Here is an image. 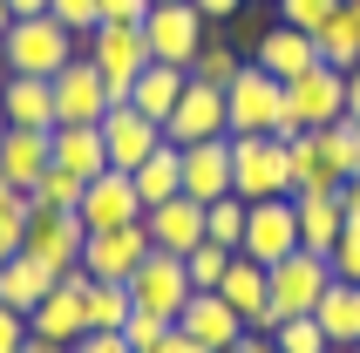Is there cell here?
I'll return each mask as SVG.
<instances>
[{
  "label": "cell",
  "mask_w": 360,
  "mask_h": 353,
  "mask_svg": "<svg viewBox=\"0 0 360 353\" xmlns=\"http://www.w3.org/2000/svg\"><path fill=\"white\" fill-rule=\"evenodd\" d=\"M82 55L102 68L109 96H116V102H129L136 75L150 68V41H143V20H96V27L82 34Z\"/></svg>",
  "instance_id": "3957f363"
},
{
  "label": "cell",
  "mask_w": 360,
  "mask_h": 353,
  "mask_svg": "<svg viewBox=\"0 0 360 353\" xmlns=\"http://www.w3.org/2000/svg\"><path fill=\"white\" fill-rule=\"evenodd\" d=\"M184 82H191V68H170V61H150L136 75V89H129V102H136L150 122H170V109H177Z\"/></svg>",
  "instance_id": "83f0119b"
},
{
  "label": "cell",
  "mask_w": 360,
  "mask_h": 353,
  "mask_svg": "<svg viewBox=\"0 0 360 353\" xmlns=\"http://www.w3.org/2000/svg\"><path fill=\"white\" fill-rule=\"evenodd\" d=\"M150 0H102V20H143Z\"/></svg>",
  "instance_id": "f6af8a7d"
},
{
  "label": "cell",
  "mask_w": 360,
  "mask_h": 353,
  "mask_svg": "<svg viewBox=\"0 0 360 353\" xmlns=\"http://www.w3.org/2000/svg\"><path fill=\"white\" fill-rule=\"evenodd\" d=\"M224 353H279V347H272V333H245L238 347H224Z\"/></svg>",
  "instance_id": "681fc988"
},
{
  "label": "cell",
  "mask_w": 360,
  "mask_h": 353,
  "mask_svg": "<svg viewBox=\"0 0 360 353\" xmlns=\"http://www.w3.org/2000/svg\"><path fill=\"white\" fill-rule=\"evenodd\" d=\"M204 238H218V245L238 252V238H245V197H211V204H204Z\"/></svg>",
  "instance_id": "d590c367"
},
{
  "label": "cell",
  "mask_w": 360,
  "mask_h": 353,
  "mask_svg": "<svg viewBox=\"0 0 360 353\" xmlns=\"http://www.w3.org/2000/svg\"><path fill=\"white\" fill-rule=\"evenodd\" d=\"M20 347H27V313H14L0 299V353H20Z\"/></svg>",
  "instance_id": "7bdbcfd3"
},
{
  "label": "cell",
  "mask_w": 360,
  "mask_h": 353,
  "mask_svg": "<svg viewBox=\"0 0 360 353\" xmlns=\"http://www.w3.org/2000/svg\"><path fill=\"white\" fill-rule=\"evenodd\" d=\"M285 116H292V136H300V129L340 122L347 116V75H340V68H326V61H313L306 75L285 82Z\"/></svg>",
  "instance_id": "8992f818"
},
{
  "label": "cell",
  "mask_w": 360,
  "mask_h": 353,
  "mask_svg": "<svg viewBox=\"0 0 360 353\" xmlns=\"http://www.w3.org/2000/svg\"><path fill=\"white\" fill-rule=\"evenodd\" d=\"M163 333H177V319H170V313H143V306L129 313V326H122V340H129L136 353H150V347H157Z\"/></svg>",
  "instance_id": "ab89813d"
},
{
  "label": "cell",
  "mask_w": 360,
  "mask_h": 353,
  "mask_svg": "<svg viewBox=\"0 0 360 353\" xmlns=\"http://www.w3.org/2000/svg\"><path fill=\"white\" fill-rule=\"evenodd\" d=\"M224 109H231V136H285L292 143V116H285V82L265 75L245 55V68L224 82Z\"/></svg>",
  "instance_id": "6da1fadb"
},
{
  "label": "cell",
  "mask_w": 360,
  "mask_h": 353,
  "mask_svg": "<svg viewBox=\"0 0 360 353\" xmlns=\"http://www.w3.org/2000/svg\"><path fill=\"white\" fill-rule=\"evenodd\" d=\"M7 27H14V7H7V0H0V34H7Z\"/></svg>",
  "instance_id": "11a10c76"
},
{
  "label": "cell",
  "mask_w": 360,
  "mask_h": 353,
  "mask_svg": "<svg viewBox=\"0 0 360 353\" xmlns=\"http://www.w3.org/2000/svg\"><path fill=\"white\" fill-rule=\"evenodd\" d=\"M333 278H347V285H360V224H347L340 231V245H333Z\"/></svg>",
  "instance_id": "b9f144b4"
},
{
  "label": "cell",
  "mask_w": 360,
  "mask_h": 353,
  "mask_svg": "<svg viewBox=\"0 0 360 353\" xmlns=\"http://www.w3.org/2000/svg\"><path fill=\"white\" fill-rule=\"evenodd\" d=\"M340 204H347V224H360V176H347V184H340Z\"/></svg>",
  "instance_id": "c3c4849f"
},
{
  "label": "cell",
  "mask_w": 360,
  "mask_h": 353,
  "mask_svg": "<svg viewBox=\"0 0 360 353\" xmlns=\"http://www.w3.org/2000/svg\"><path fill=\"white\" fill-rule=\"evenodd\" d=\"M48 14H55L68 34H89V27L102 20V0H48Z\"/></svg>",
  "instance_id": "60d3db41"
},
{
  "label": "cell",
  "mask_w": 360,
  "mask_h": 353,
  "mask_svg": "<svg viewBox=\"0 0 360 353\" xmlns=\"http://www.w3.org/2000/svg\"><path fill=\"white\" fill-rule=\"evenodd\" d=\"M143 231H150V252L191 258L204 245V204L198 197H170V204H150L143 211Z\"/></svg>",
  "instance_id": "ac0fdd59"
},
{
  "label": "cell",
  "mask_w": 360,
  "mask_h": 353,
  "mask_svg": "<svg viewBox=\"0 0 360 353\" xmlns=\"http://www.w3.org/2000/svg\"><path fill=\"white\" fill-rule=\"evenodd\" d=\"M354 353H360V347H354Z\"/></svg>",
  "instance_id": "be15d7a7"
},
{
  "label": "cell",
  "mask_w": 360,
  "mask_h": 353,
  "mask_svg": "<svg viewBox=\"0 0 360 353\" xmlns=\"http://www.w3.org/2000/svg\"><path fill=\"white\" fill-rule=\"evenodd\" d=\"M211 136H231V109H224V89H211V82H184L177 109H170V122H163V143H177V150H191V143H211Z\"/></svg>",
  "instance_id": "ba28073f"
},
{
  "label": "cell",
  "mask_w": 360,
  "mask_h": 353,
  "mask_svg": "<svg viewBox=\"0 0 360 353\" xmlns=\"http://www.w3.org/2000/svg\"><path fill=\"white\" fill-rule=\"evenodd\" d=\"M150 7H170V0H150Z\"/></svg>",
  "instance_id": "6125c7cd"
},
{
  "label": "cell",
  "mask_w": 360,
  "mask_h": 353,
  "mask_svg": "<svg viewBox=\"0 0 360 353\" xmlns=\"http://www.w3.org/2000/svg\"><path fill=\"white\" fill-rule=\"evenodd\" d=\"M252 61H259L265 75H279V82H292V75H306L313 61H320V48H313V34H300V27H265L259 34V48H252Z\"/></svg>",
  "instance_id": "603a6c76"
},
{
  "label": "cell",
  "mask_w": 360,
  "mask_h": 353,
  "mask_svg": "<svg viewBox=\"0 0 360 353\" xmlns=\"http://www.w3.org/2000/svg\"><path fill=\"white\" fill-rule=\"evenodd\" d=\"M191 7H198L204 20H231V14H238V7H245V0H191Z\"/></svg>",
  "instance_id": "7dc6e473"
},
{
  "label": "cell",
  "mask_w": 360,
  "mask_h": 353,
  "mask_svg": "<svg viewBox=\"0 0 360 353\" xmlns=\"http://www.w3.org/2000/svg\"><path fill=\"white\" fill-rule=\"evenodd\" d=\"M129 299H136L143 313H170V319H177L184 299H191V272H184V258L150 252L136 272H129Z\"/></svg>",
  "instance_id": "2e32d148"
},
{
  "label": "cell",
  "mask_w": 360,
  "mask_h": 353,
  "mask_svg": "<svg viewBox=\"0 0 360 353\" xmlns=\"http://www.w3.org/2000/svg\"><path fill=\"white\" fill-rule=\"evenodd\" d=\"M231 197H245V204L292 197V150H285V136H231Z\"/></svg>",
  "instance_id": "277c9868"
},
{
  "label": "cell",
  "mask_w": 360,
  "mask_h": 353,
  "mask_svg": "<svg viewBox=\"0 0 360 353\" xmlns=\"http://www.w3.org/2000/svg\"><path fill=\"white\" fill-rule=\"evenodd\" d=\"M313 319H320V333L333 340V347H360V285L333 278V285H326V299L313 306Z\"/></svg>",
  "instance_id": "f1b7e54d"
},
{
  "label": "cell",
  "mask_w": 360,
  "mask_h": 353,
  "mask_svg": "<svg viewBox=\"0 0 360 353\" xmlns=\"http://www.w3.org/2000/svg\"><path fill=\"white\" fill-rule=\"evenodd\" d=\"M0 136H7V109H0Z\"/></svg>",
  "instance_id": "680465c9"
},
{
  "label": "cell",
  "mask_w": 360,
  "mask_h": 353,
  "mask_svg": "<svg viewBox=\"0 0 360 353\" xmlns=\"http://www.w3.org/2000/svg\"><path fill=\"white\" fill-rule=\"evenodd\" d=\"M143 258H150V231L136 224H116V231H89V245H82V272L102 278V285H129V272H136Z\"/></svg>",
  "instance_id": "8fae6325"
},
{
  "label": "cell",
  "mask_w": 360,
  "mask_h": 353,
  "mask_svg": "<svg viewBox=\"0 0 360 353\" xmlns=\"http://www.w3.org/2000/svg\"><path fill=\"white\" fill-rule=\"evenodd\" d=\"M340 7H347V0H279V20H285V27H300V34H320Z\"/></svg>",
  "instance_id": "f35d334b"
},
{
  "label": "cell",
  "mask_w": 360,
  "mask_h": 353,
  "mask_svg": "<svg viewBox=\"0 0 360 353\" xmlns=\"http://www.w3.org/2000/svg\"><path fill=\"white\" fill-rule=\"evenodd\" d=\"M177 333H191L198 347L224 353V347H238L252 326H245V319L224 306V293H191V299H184V313H177Z\"/></svg>",
  "instance_id": "d6986e66"
},
{
  "label": "cell",
  "mask_w": 360,
  "mask_h": 353,
  "mask_svg": "<svg viewBox=\"0 0 360 353\" xmlns=\"http://www.w3.org/2000/svg\"><path fill=\"white\" fill-rule=\"evenodd\" d=\"M14 7V20H27V14H48V0H7Z\"/></svg>",
  "instance_id": "f5cc1de1"
},
{
  "label": "cell",
  "mask_w": 360,
  "mask_h": 353,
  "mask_svg": "<svg viewBox=\"0 0 360 353\" xmlns=\"http://www.w3.org/2000/svg\"><path fill=\"white\" fill-rule=\"evenodd\" d=\"M0 48H7V75H48L55 82L82 55V34H68L55 14H27V20H14L0 34Z\"/></svg>",
  "instance_id": "7a4b0ae2"
},
{
  "label": "cell",
  "mask_w": 360,
  "mask_h": 353,
  "mask_svg": "<svg viewBox=\"0 0 360 353\" xmlns=\"http://www.w3.org/2000/svg\"><path fill=\"white\" fill-rule=\"evenodd\" d=\"M347 14H354V20H360V0H347Z\"/></svg>",
  "instance_id": "6f0895ef"
},
{
  "label": "cell",
  "mask_w": 360,
  "mask_h": 353,
  "mask_svg": "<svg viewBox=\"0 0 360 353\" xmlns=\"http://www.w3.org/2000/svg\"><path fill=\"white\" fill-rule=\"evenodd\" d=\"M204 27L211 20L191 7V0H170V7H150L143 14V41H150V61H170V68H191L204 48Z\"/></svg>",
  "instance_id": "52a82bcc"
},
{
  "label": "cell",
  "mask_w": 360,
  "mask_h": 353,
  "mask_svg": "<svg viewBox=\"0 0 360 353\" xmlns=\"http://www.w3.org/2000/svg\"><path fill=\"white\" fill-rule=\"evenodd\" d=\"M20 353H75V347H55V340H41V333H27V347Z\"/></svg>",
  "instance_id": "816d5d0a"
},
{
  "label": "cell",
  "mask_w": 360,
  "mask_h": 353,
  "mask_svg": "<svg viewBox=\"0 0 360 353\" xmlns=\"http://www.w3.org/2000/svg\"><path fill=\"white\" fill-rule=\"evenodd\" d=\"M34 211V204H27ZM82 245H89V224H82L75 211H34L27 217V245L20 252L41 258V265H55V272H75L82 265Z\"/></svg>",
  "instance_id": "4fadbf2b"
},
{
  "label": "cell",
  "mask_w": 360,
  "mask_h": 353,
  "mask_svg": "<svg viewBox=\"0 0 360 353\" xmlns=\"http://www.w3.org/2000/svg\"><path fill=\"white\" fill-rule=\"evenodd\" d=\"M265 278H272V319H300V313H313L326 299V285H333V258L326 252H292V258H279V265H265Z\"/></svg>",
  "instance_id": "5b68a950"
},
{
  "label": "cell",
  "mask_w": 360,
  "mask_h": 353,
  "mask_svg": "<svg viewBox=\"0 0 360 353\" xmlns=\"http://www.w3.org/2000/svg\"><path fill=\"white\" fill-rule=\"evenodd\" d=\"M129 313H136L129 285H102V278H89V333H122Z\"/></svg>",
  "instance_id": "1f68e13d"
},
{
  "label": "cell",
  "mask_w": 360,
  "mask_h": 353,
  "mask_svg": "<svg viewBox=\"0 0 360 353\" xmlns=\"http://www.w3.org/2000/svg\"><path fill=\"white\" fill-rule=\"evenodd\" d=\"M238 252L259 258V265H279V258L300 252V211H292V197L245 204V238H238Z\"/></svg>",
  "instance_id": "30bf717a"
},
{
  "label": "cell",
  "mask_w": 360,
  "mask_h": 353,
  "mask_svg": "<svg viewBox=\"0 0 360 353\" xmlns=\"http://www.w3.org/2000/svg\"><path fill=\"white\" fill-rule=\"evenodd\" d=\"M7 258H14V252H7V245H0V265H7Z\"/></svg>",
  "instance_id": "91938a15"
},
{
  "label": "cell",
  "mask_w": 360,
  "mask_h": 353,
  "mask_svg": "<svg viewBox=\"0 0 360 353\" xmlns=\"http://www.w3.org/2000/svg\"><path fill=\"white\" fill-rule=\"evenodd\" d=\"M285 150H292V197H340L347 176L326 163V150H320V136H313V129H300Z\"/></svg>",
  "instance_id": "d4e9b609"
},
{
  "label": "cell",
  "mask_w": 360,
  "mask_h": 353,
  "mask_svg": "<svg viewBox=\"0 0 360 353\" xmlns=\"http://www.w3.org/2000/svg\"><path fill=\"white\" fill-rule=\"evenodd\" d=\"M218 293H224V306H231V313H238L252 333H279V319H272V278H265L259 258H245V252H238Z\"/></svg>",
  "instance_id": "e0dca14e"
},
{
  "label": "cell",
  "mask_w": 360,
  "mask_h": 353,
  "mask_svg": "<svg viewBox=\"0 0 360 353\" xmlns=\"http://www.w3.org/2000/svg\"><path fill=\"white\" fill-rule=\"evenodd\" d=\"M320 136V150H326V163L340 176H360V122L354 116H340V122H326V129H313Z\"/></svg>",
  "instance_id": "836d02e7"
},
{
  "label": "cell",
  "mask_w": 360,
  "mask_h": 353,
  "mask_svg": "<svg viewBox=\"0 0 360 353\" xmlns=\"http://www.w3.org/2000/svg\"><path fill=\"white\" fill-rule=\"evenodd\" d=\"M272 347H279V353H326L333 340L320 333V319H313V313H300V319H285L279 333H272Z\"/></svg>",
  "instance_id": "74e56055"
},
{
  "label": "cell",
  "mask_w": 360,
  "mask_h": 353,
  "mask_svg": "<svg viewBox=\"0 0 360 353\" xmlns=\"http://www.w3.org/2000/svg\"><path fill=\"white\" fill-rule=\"evenodd\" d=\"M48 170H55V143H48V129H7V136H0V176H7L20 197L34 191Z\"/></svg>",
  "instance_id": "ffe728a7"
},
{
  "label": "cell",
  "mask_w": 360,
  "mask_h": 353,
  "mask_svg": "<svg viewBox=\"0 0 360 353\" xmlns=\"http://www.w3.org/2000/svg\"><path fill=\"white\" fill-rule=\"evenodd\" d=\"M55 265H41V258H27V252H14L7 258V265H0V299H7V306H14V313H34L41 299L55 293Z\"/></svg>",
  "instance_id": "484cf974"
},
{
  "label": "cell",
  "mask_w": 360,
  "mask_h": 353,
  "mask_svg": "<svg viewBox=\"0 0 360 353\" xmlns=\"http://www.w3.org/2000/svg\"><path fill=\"white\" fill-rule=\"evenodd\" d=\"M150 353H211V347H198V340H191V333H163V340H157V347H150Z\"/></svg>",
  "instance_id": "bcb514c9"
},
{
  "label": "cell",
  "mask_w": 360,
  "mask_h": 353,
  "mask_svg": "<svg viewBox=\"0 0 360 353\" xmlns=\"http://www.w3.org/2000/svg\"><path fill=\"white\" fill-rule=\"evenodd\" d=\"M184 197H231V136H211V143H191L184 150Z\"/></svg>",
  "instance_id": "44dd1931"
},
{
  "label": "cell",
  "mask_w": 360,
  "mask_h": 353,
  "mask_svg": "<svg viewBox=\"0 0 360 353\" xmlns=\"http://www.w3.org/2000/svg\"><path fill=\"white\" fill-rule=\"evenodd\" d=\"M27 204H34V211H75V204H82V176L55 163V170L41 176L34 191H27Z\"/></svg>",
  "instance_id": "e575fe53"
},
{
  "label": "cell",
  "mask_w": 360,
  "mask_h": 353,
  "mask_svg": "<svg viewBox=\"0 0 360 353\" xmlns=\"http://www.w3.org/2000/svg\"><path fill=\"white\" fill-rule=\"evenodd\" d=\"M129 176H136L143 211H150V204H170V197H184V150H177V143H163V150H150Z\"/></svg>",
  "instance_id": "4316f807"
},
{
  "label": "cell",
  "mask_w": 360,
  "mask_h": 353,
  "mask_svg": "<svg viewBox=\"0 0 360 353\" xmlns=\"http://www.w3.org/2000/svg\"><path fill=\"white\" fill-rule=\"evenodd\" d=\"M0 82H7V48H0Z\"/></svg>",
  "instance_id": "9f6ffc18"
},
{
  "label": "cell",
  "mask_w": 360,
  "mask_h": 353,
  "mask_svg": "<svg viewBox=\"0 0 360 353\" xmlns=\"http://www.w3.org/2000/svg\"><path fill=\"white\" fill-rule=\"evenodd\" d=\"M109 109H116V96H109L102 68H96L89 55H75V61L55 75V122H102Z\"/></svg>",
  "instance_id": "5bb4252c"
},
{
  "label": "cell",
  "mask_w": 360,
  "mask_h": 353,
  "mask_svg": "<svg viewBox=\"0 0 360 353\" xmlns=\"http://www.w3.org/2000/svg\"><path fill=\"white\" fill-rule=\"evenodd\" d=\"M347 116L360 122V68H354V75H347Z\"/></svg>",
  "instance_id": "f907efd6"
},
{
  "label": "cell",
  "mask_w": 360,
  "mask_h": 353,
  "mask_svg": "<svg viewBox=\"0 0 360 353\" xmlns=\"http://www.w3.org/2000/svg\"><path fill=\"white\" fill-rule=\"evenodd\" d=\"M102 150H109V170H136L150 150H163V122H150L136 102H116L102 116Z\"/></svg>",
  "instance_id": "9a60e30c"
},
{
  "label": "cell",
  "mask_w": 360,
  "mask_h": 353,
  "mask_svg": "<svg viewBox=\"0 0 360 353\" xmlns=\"http://www.w3.org/2000/svg\"><path fill=\"white\" fill-rule=\"evenodd\" d=\"M313 48H320V61H326V68H340V75H354V68H360V20H354V14L340 7V14L326 20L320 34H313Z\"/></svg>",
  "instance_id": "4dcf8cb0"
},
{
  "label": "cell",
  "mask_w": 360,
  "mask_h": 353,
  "mask_svg": "<svg viewBox=\"0 0 360 353\" xmlns=\"http://www.w3.org/2000/svg\"><path fill=\"white\" fill-rule=\"evenodd\" d=\"M27 333L55 340V347H75V340L89 333V272H82V265H75V272H61L55 293L27 313Z\"/></svg>",
  "instance_id": "9c48e42d"
},
{
  "label": "cell",
  "mask_w": 360,
  "mask_h": 353,
  "mask_svg": "<svg viewBox=\"0 0 360 353\" xmlns=\"http://www.w3.org/2000/svg\"><path fill=\"white\" fill-rule=\"evenodd\" d=\"M75 353H136V347H129L122 333H82V340H75Z\"/></svg>",
  "instance_id": "ee69618b"
},
{
  "label": "cell",
  "mask_w": 360,
  "mask_h": 353,
  "mask_svg": "<svg viewBox=\"0 0 360 353\" xmlns=\"http://www.w3.org/2000/svg\"><path fill=\"white\" fill-rule=\"evenodd\" d=\"M14 204H20V191L7 184V176H0V211H14Z\"/></svg>",
  "instance_id": "db71d44e"
},
{
  "label": "cell",
  "mask_w": 360,
  "mask_h": 353,
  "mask_svg": "<svg viewBox=\"0 0 360 353\" xmlns=\"http://www.w3.org/2000/svg\"><path fill=\"white\" fill-rule=\"evenodd\" d=\"M292 211H300V245L306 252H333L347 231V204L340 197H292Z\"/></svg>",
  "instance_id": "f546056e"
},
{
  "label": "cell",
  "mask_w": 360,
  "mask_h": 353,
  "mask_svg": "<svg viewBox=\"0 0 360 353\" xmlns=\"http://www.w3.org/2000/svg\"><path fill=\"white\" fill-rule=\"evenodd\" d=\"M326 353H354V347H326Z\"/></svg>",
  "instance_id": "94428289"
},
{
  "label": "cell",
  "mask_w": 360,
  "mask_h": 353,
  "mask_svg": "<svg viewBox=\"0 0 360 353\" xmlns=\"http://www.w3.org/2000/svg\"><path fill=\"white\" fill-rule=\"evenodd\" d=\"M7 129H55V82L48 75H7L0 82Z\"/></svg>",
  "instance_id": "7402d4cb"
},
{
  "label": "cell",
  "mask_w": 360,
  "mask_h": 353,
  "mask_svg": "<svg viewBox=\"0 0 360 353\" xmlns=\"http://www.w3.org/2000/svg\"><path fill=\"white\" fill-rule=\"evenodd\" d=\"M231 258H238L231 245H218V238H204L198 252L184 258V272H191V293H218V285H224V272H231Z\"/></svg>",
  "instance_id": "d6a6232c"
},
{
  "label": "cell",
  "mask_w": 360,
  "mask_h": 353,
  "mask_svg": "<svg viewBox=\"0 0 360 353\" xmlns=\"http://www.w3.org/2000/svg\"><path fill=\"white\" fill-rule=\"evenodd\" d=\"M48 143H55V163H61V170H75L82 184L109 170V150H102V122H55V129H48Z\"/></svg>",
  "instance_id": "cb8c5ba5"
},
{
  "label": "cell",
  "mask_w": 360,
  "mask_h": 353,
  "mask_svg": "<svg viewBox=\"0 0 360 353\" xmlns=\"http://www.w3.org/2000/svg\"><path fill=\"white\" fill-rule=\"evenodd\" d=\"M238 68H245V55L231 48V41H204V48H198V61H191V75H198V82H211V89H224V82L238 75Z\"/></svg>",
  "instance_id": "8d00e7d4"
},
{
  "label": "cell",
  "mask_w": 360,
  "mask_h": 353,
  "mask_svg": "<svg viewBox=\"0 0 360 353\" xmlns=\"http://www.w3.org/2000/svg\"><path fill=\"white\" fill-rule=\"evenodd\" d=\"M75 217L89 224V231H116V224H136V217H143L136 176H129V170H102V176H89V184H82Z\"/></svg>",
  "instance_id": "7c38bea8"
}]
</instances>
